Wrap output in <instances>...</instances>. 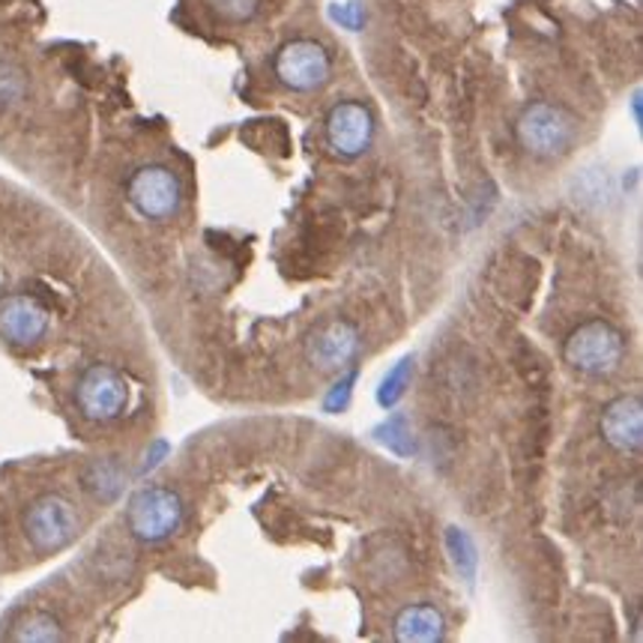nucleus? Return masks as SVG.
<instances>
[{"label": "nucleus", "instance_id": "obj_9", "mask_svg": "<svg viewBox=\"0 0 643 643\" xmlns=\"http://www.w3.org/2000/svg\"><path fill=\"white\" fill-rule=\"evenodd\" d=\"M392 638L398 643H440L446 638V617L431 601H417L396 613Z\"/></svg>", "mask_w": 643, "mask_h": 643}, {"label": "nucleus", "instance_id": "obj_2", "mask_svg": "<svg viewBox=\"0 0 643 643\" xmlns=\"http://www.w3.org/2000/svg\"><path fill=\"white\" fill-rule=\"evenodd\" d=\"M575 138H578L575 118L563 106L545 99L521 108V114L514 120V141L533 159H559L572 151Z\"/></svg>", "mask_w": 643, "mask_h": 643}, {"label": "nucleus", "instance_id": "obj_15", "mask_svg": "<svg viewBox=\"0 0 643 643\" xmlns=\"http://www.w3.org/2000/svg\"><path fill=\"white\" fill-rule=\"evenodd\" d=\"M354 380H356V372H351V375H344L342 380L333 386V396L326 398V410H339L351 401V386H354Z\"/></svg>", "mask_w": 643, "mask_h": 643}, {"label": "nucleus", "instance_id": "obj_14", "mask_svg": "<svg viewBox=\"0 0 643 643\" xmlns=\"http://www.w3.org/2000/svg\"><path fill=\"white\" fill-rule=\"evenodd\" d=\"M24 87H27V81H24V73L19 66L0 64V111L15 106L24 97Z\"/></svg>", "mask_w": 643, "mask_h": 643}, {"label": "nucleus", "instance_id": "obj_3", "mask_svg": "<svg viewBox=\"0 0 643 643\" xmlns=\"http://www.w3.org/2000/svg\"><path fill=\"white\" fill-rule=\"evenodd\" d=\"M186 521L182 497L168 485H147L132 494L126 506L129 536L141 545H162L180 533Z\"/></svg>", "mask_w": 643, "mask_h": 643}, {"label": "nucleus", "instance_id": "obj_1", "mask_svg": "<svg viewBox=\"0 0 643 643\" xmlns=\"http://www.w3.org/2000/svg\"><path fill=\"white\" fill-rule=\"evenodd\" d=\"M625 335L605 318H592L575 326L563 344V359L580 377L605 380L613 377L625 363Z\"/></svg>", "mask_w": 643, "mask_h": 643}, {"label": "nucleus", "instance_id": "obj_11", "mask_svg": "<svg viewBox=\"0 0 643 643\" xmlns=\"http://www.w3.org/2000/svg\"><path fill=\"white\" fill-rule=\"evenodd\" d=\"M410 375H413V356H404L401 363L389 368V375L380 380V389H377L380 408H396L398 401L404 398V392H408Z\"/></svg>", "mask_w": 643, "mask_h": 643}, {"label": "nucleus", "instance_id": "obj_4", "mask_svg": "<svg viewBox=\"0 0 643 643\" xmlns=\"http://www.w3.org/2000/svg\"><path fill=\"white\" fill-rule=\"evenodd\" d=\"M126 201L144 222H171L182 210V180L174 168L151 162L129 174Z\"/></svg>", "mask_w": 643, "mask_h": 643}, {"label": "nucleus", "instance_id": "obj_8", "mask_svg": "<svg viewBox=\"0 0 643 643\" xmlns=\"http://www.w3.org/2000/svg\"><path fill=\"white\" fill-rule=\"evenodd\" d=\"M601 440L613 452L638 455L643 446V404L641 396H617L601 408L599 419Z\"/></svg>", "mask_w": 643, "mask_h": 643}, {"label": "nucleus", "instance_id": "obj_6", "mask_svg": "<svg viewBox=\"0 0 643 643\" xmlns=\"http://www.w3.org/2000/svg\"><path fill=\"white\" fill-rule=\"evenodd\" d=\"M359 347H363L359 326L344 318H330L306 335L302 354L306 363L314 365L318 372H344L356 359Z\"/></svg>", "mask_w": 643, "mask_h": 643}, {"label": "nucleus", "instance_id": "obj_5", "mask_svg": "<svg viewBox=\"0 0 643 643\" xmlns=\"http://www.w3.org/2000/svg\"><path fill=\"white\" fill-rule=\"evenodd\" d=\"M273 73L293 93H314L330 85L333 57L318 40H290L273 57Z\"/></svg>", "mask_w": 643, "mask_h": 643}, {"label": "nucleus", "instance_id": "obj_12", "mask_svg": "<svg viewBox=\"0 0 643 643\" xmlns=\"http://www.w3.org/2000/svg\"><path fill=\"white\" fill-rule=\"evenodd\" d=\"M375 434L380 443H386V446H389L392 452H398V455H413V452H417V443H413V431H410L408 419L404 417L386 419L384 425H380Z\"/></svg>", "mask_w": 643, "mask_h": 643}, {"label": "nucleus", "instance_id": "obj_13", "mask_svg": "<svg viewBox=\"0 0 643 643\" xmlns=\"http://www.w3.org/2000/svg\"><path fill=\"white\" fill-rule=\"evenodd\" d=\"M207 10L213 12L219 22L246 24L260 10V0H204Z\"/></svg>", "mask_w": 643, "mask_h": 643}, {"label": "nucleus", "instance_id": "obj_7", "mask_svg": "<svg viewBox=\"0 0 643 643\" xmlns=\"http://www.w3.org/2000/svg\"><path fill=\"white\" fill-rule=\"evenodd\" d=\"M323 135H326V147L333 151V156L359 159L372 151L375 118H372L368 106L356 102V99H344V102L330 108L326 123H323Z\"/></svg>", "mask_w": 643, "mask_h": 643}, {"label": "nucleus", "instance_id": "obj_10", "mask_svg": "<svg viewBox=\"0 0 643 643\" xmlns=\"http://www.w3.org/2000/svg\"><path fill=\"white\" fill-rule=\"evenodd\" d=\"M446 547H450L455 568L462 572V578L467 580V584H473V580H476V572H479V551H476V542L470 539V533L452 526V530H446Z\"/></svg>", "mask_w": 643, "mask_h": 643}]
</instances>
